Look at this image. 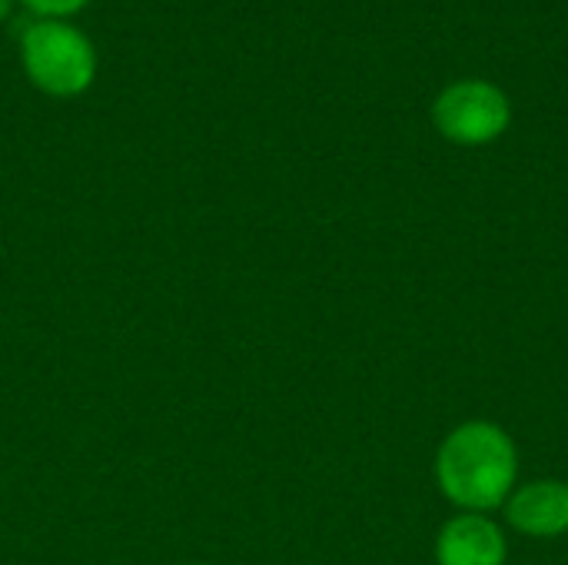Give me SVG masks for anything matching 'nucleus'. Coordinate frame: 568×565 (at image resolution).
Segmentation results:
<instances>
[{"label": "nucleus", "mask_w": 568, "mask_h": 565, "mask_svg": "<svg viewBox=\"0 0 568 565\" xmlns=\"http://www.w3.org/2000/svg\"><path fill=\"white\" fill-rule=\"evenodd\" d=\"M519 476V453L513 436L486 420L456 426L436 456V483L443 496L466 513H489L506 506Z\"/></svg>", "instance_id": "obj_1"}, {"label": "nucleus", "mask_w": 568, "mask_h": 565, "mask_svg": "<svg viewBox=\"0 0 568 565\" xmlns=\"http://www.w3.org/2000/svg\"><path fill=\"white\" fill-rule=\"evenodd\" d=\"M20 63L47 97H80L97 77V50L67 20H37L20 37Z\"/></svg>", "instance_id": "obj_2"}, {"label": "nucleus", "mask_w": 568, "mask_h": 565, "mask_svg": "<svg viewBox=\"0 0 568 565\" xmlns=\"http://www.w3.org/2000/svg\"><path fill=\"white\" fill-rule=\"evenodd\" d=\"M513 103L503 87L489 80H459L449 83L433 103L436 130L459 147H483L499 140L509 130Z\"/></svg>", "instance_id": "obj_3"}, {"label": "nucleus", "mask_w": 568, "mask_h": 565, "mask_svg": "<svg viewBox=\"0 0 568 565\" xmlns=\"http://www.w3.org/2000/svg\"><path fill=\"white\" fill-rule=\"evenodd\" d=\"M506 519L529 539H559L568 533V483L536 480L506 500Z\"/></svg>", "instance_id": "obj_4"}, {"label": "nucleus", "mask_w": 568, "mask_h": 565, "mask_svg": "<svg viewBox=\"0 0 568 565\" xmlns=\"http://www.w3.org/2000/svg\"><path fill=\"white\" fill-rule=\"evenodd\" d=\"M439 565H503L506 563V536L483 513H463L449 519L436 539Z\"/></svg>", "instance_id": "obj_5"}, {"label": "nucleus", "mask_w": 568, "mask_h": 565, "mask_svg": "<svg viewBox=\"0 0 568 565\" xmlns=\"http://www.w3.org/2000/svg\"><path fill=\"white\" fill-rule=\"evenodd\" d=\"M27 10H33L40 20H60V17H70L77 10H83L90 0H20Z\"/></svg>", "instance_id": "obj_6"}, {"label": "nucleus", "mask_w": 568, "mask_h": 565, "mask_svg": "<svg viewBox=\"0 0 568 565\" xmlns=\"http://www.w3.org/2000/svg\"><path fill=\"white\" fill-rule=\"evenodd\" d=\"M10 3H13V0H0V20H3L7 13H10Z\"/></svg>", "instance_id": "obj_7"}]
</instances>
